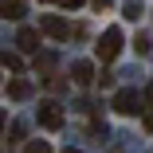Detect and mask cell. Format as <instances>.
I'll return each instance as SVG.
<instances>
[{
  "label": "cell",
  "mask_w": 153,
  "mask_h": 153,
  "mask_svg": "<svg viewBox=\"0 0 153 153\" xmlns=\"http://www.w3.org/2000/svg\"><path fill=\"white\" fill-rule=\"evenodd\" d=\"M122 43H126V39H122V27H106L102 39L94 43V55L102 59V63H114V59L122 55Z\"/></svg>",
  "instance_id": "1"
},
{
  "label": "cell",
  "mask_w": 153,
  "mask_h": 153,
  "mask_svg": "<svg viewBox=\"0 0 153 153\" xmlns=\"http://www.w3.org/2000/svg\"><path fill=\"white\" fill-rule=\"evenodd\" d=\"M114 110L118 114H141V94L130 90V86H122L118 94H114Z\"/></svg>",
  "instance_id": "2"
},
{
  "label": "cell",
  "mask_w": 153,
  "mask_h": 153,
  "mask_svg": "<svg viewBox=\"0 0 153 153\" xmlns=\"http://www.w3.org/2000/svg\"><path fill=\"white\" fill-rule=\"evenodd\" d=\"M39 32L51 36V39H67V36H71V27H67L63 16H43V20H39Z\"/></svg>",
  "instance_id": "3"
},
{
  "label": "cell",
  "mask_w": 153,
  "mask_h": 153,
  "mask_svg": "<svg viewBox=\"0 0 153 153\" xmlns=\"http://www.w3.org/2000/svg\"><path fill=\"white\" fill-rule=\"evenodd\" d=\"M36 118H39V126H43V130H63V110H59L55 102H43Z\"/></svg>",
  "instance_id": "4"
},
{
  "label": "cell",
  "mask_w": 153,
  "mask_h": 153,
  "mask_svg": "<svg viewBox=\"0 0 153 153\" xmlns=\"http://www.w3.org/2000/svg\"><path fill=\"white\" fill-rule=\"evenodd\" d=\"M71 79H75L79 86H86V82H94V67H90L86 59H79V63L71 67Z\"/></svg>",
  "instance_id": "5"
},
{
  "label": "cell",
  "mask_w": 153,
  "mask_h": 153,
  "mask_svg": "<svg viewBox=\"0 0 153 153\" xmlns=\"http://www.w3.org/2000/svg\"><path fill=\"white\" fill-rule=\"evenodd\" d=\"M8 98H16V102L32 98V82H27V79H12L8 82Z\"/></svg>",
  "instance_id": "6"
},
{
  "label": "cell",
  "mask_w": 153,
  "mask_h": 153,
  "mask_svg": "<svg viewBox=\"0 0 153 153\" xmlns=\"http://www.w3.org/2000/svg\"><path fill=\"white\" fill-rule=\"evenodd\" d=\"M16 43H20V51H36V47H39V32H32V27H20Z\"/></svg>",
  "instance_id": "7"
},
{
  "label": "cell",
  "mask_w": 153,
  "mask_h": 153,
  "mask_svg": "<svg viewBox=\"0 0 153 153\" xmlns=\"http://www.w3.org/2000/svg\"><path fill=\"white\" fill-rule=\"evenodd\" d=\"M24 4H20V0H0V16H4V20H24Z\"/></svg>",
  "instance_id": "8"
},
{
  "label": "cell",
  "mask_w": 153,
  "mask_h": 153,
  "mask_svg": "<svg viewBox=\"0 0 153 153\" xmlns=\"http://www.w3.org/2000/svg\"><path fill=\"white\" fill-rule=\"evenodd\" d=\"M145 8H141V0H126V4H122V16H126V20H137Z\"/></svg>",
  "instance_id": "9"
},
{
  "label": "cell",
  "mask_w": 153,
  "mask_h": 153,
  "mask_svg": "<svg viewBox=\"0 0 153 153\" xmlns=\"http://www.w3.org/2000/svg\"><path fill=\"white\" fill-rule=\"evenodd\" d=\"M0 67H8V71H20V59L8 55V51H0Z\"/></svg>",
  "instance_id": "10"
},
{
  "label": "cell",
  "mask_w": 153,
  "mask_h": 153,
  "mask_svg": "<svg viewBox=\"0 0 153 153\" xmlns=\"http://www.w3.org/2000/svg\"><path fill=\"white\" fill-rule=\"evenodd\" d=\"M24 153H51V145H47V141H32Z\"/></svg>",
  "instance_id": "11"
},
{
  "label": "cell",
  "mask_w": 153,
  "mask_h": 153,
  "mask_svg": "<svg viewBox=\"0 0 153 153\" xmlns=\"http://www.w3.org/2000/svg\"><path fill=\"white\" fill-rule=\"evenodd\" d=\"M59 4H63L67 12H75V8H82V4H86V0H59Z\"/></svg>",
  "instance_id": "12"
},
{
  "label": "cell",
  "mask_w": 153,
  "mask_h": 153,
  "mask_svg": "<svg viewBox=\"0 0 153 153\" xmlns=\"http://www.w3.org/2000/svg\"><path fill=\"white\" fill-rule=\"evenodd\" d=\"M145 102H149V106H153V82H149V86H145Z\"/></svg>",
  "instance_id": "13"
},
{
  "label": "cell",
  "mask_w": 153,
  "mask_h": 153,
  "mask_svg": "<svg viewBox=\"0 0 153 153\" xmlns=\"http://www.w3.org/2000/svg\"><path fill=\"white\" fill-rule=\"evenodd\" d=\"M4 122H8V114H4V110H0V134H4Z\"/></svg>",
  "instance_id": "14"
},
{
  "label": "cell",
  "mask_w": 153,
  "mask_h": 153,
  "mask_svg": "<svg viewBox=\"0 0 153 153\" xmlns=\"http://www.w3.org/2000/svg\"><path fill=\"white\" fill-rule=\"evenodd\" d=\"M145 130H149V134H153V114H149V118H145Z\"/></svg>",
  "instance_id": "15"
},
{
  "label": "cell",
  "mask_w": 153,
  "mask_h": 153,
  "mask_svg": "<svg viewBox=\"0 0 153 153\" xmlns=\"http://www.w3.org/2000/svg\"><path fill=\"white\" fill-rule=\"evenodd\" d=\"M67 153H82V149H67Z\"/></svg>",
  "instance_id": "16"
}]
</instances>
